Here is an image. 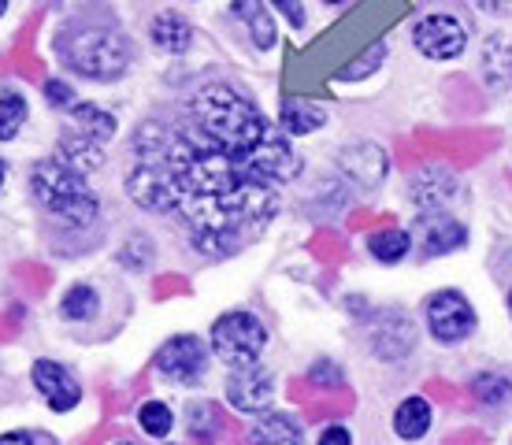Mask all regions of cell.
Segmentation results:
<instances>
[{
    "mask_svg": "<svg viewBox=\"0 0 512 445\" xmlns=\"http://www.w3.org/2000/svg\"><path fill=\"white\" fill-rule=\"evenodd\" d=\"M249 442H271V445H294L301 442V427L294 416H268L260 420L249 434Z\"/></svg>",
    "mask_w": 512,
    "mask_h": 445,
    "instance_id": "cell-18",
    "label": "cell"
},
{
    "mask_svg": "<svg viewBox=\"0 0 512 445\" xmlns=\"http://www.w3.org/2000/svg\"><path fill=\"white\" fill-rule=\"evenodd\" d=\"M308 379L316 382V386H342V368H338V364H327V360H320V364H312Z\"/></svg>",
    "mask_w": 512,
    "mask_h": 445,
    "instance_id": "cell-27",
    "label": "cell"
},
{
    "mask_svg": "<svg viewBox=\"0 0 512 445\" xmlns=\"http://www.w3.org/2000/svg\"><path fill=\"white\" fill-rule=\"evenodd\" d=\"M320 442L323 445H349V434H346V427H327V431L320 434Z\"/></svg>",
    "mask_w": 512,
    "mask_h": 445,
    "instance_id": "cell-30",
    "label": "cell"
},
{
    "mask_svg": "<svg viewBox=\"0 0 512 445\" xmlns=\"http://www.w3.org/2000/svg\"><path fill=\"white\" fill-rule=\"evenodd\" d=\"M427 427H431V405H427L423 397H405L394 412V431L401 434L405 442H416V438L427 434Z\"/></svg>",
    "mask_w": 512,
    "mask_h": 445,
    "instance_id": "cell-14",
    "label": "cell"
},
{
    "mask_svg": "<svg viewBox=\"0 0 512 445\" xmlns=\"http://www.w3.org/2000/svg\"><path fill=\"white\" fill-rule=\"evenodd\" d=\"M4 175H8V167H4V160H0V186H4Z\"/></svg>",
    "mask_w": 512,
    "mask_h": 445,
    "instance_id": "cell-31",
    "label": "cell"
},
{
    "mask_svg": "<svg viewBox=\"0 0 512 445\" xmlns=\"http://www.w3.org/2000/svg\"><path fill=\"white\" fill-rule=\"evenodd\" d=\"M15 442H41V445H52V434H4L0 445H15Z\"/></svg>",
    "mask_w": 512,
    "mask_h": 445,
    "instance_id": "cell-29",
    "label": "cell"
},
{
    "mask_svg": "<svg viewBox=\"0 0 512 445\" xmlns=\"http://www.w3.org/2000/svg\"><path fill=\"white\" fill-rule=\"evenodd\" d=\"M327 123V112L316 108V104L308 101H282V127L286 134H312V130H320Z\"/></svg>",
    "mask_w": 512,
    "mask_h": 445,
    "instance_id": "cell-16",
    "label": "cell"
},
{
    "mask_svg": "<svg viewBox=\"0 0 512 445\" xmlns=\"http://www.w3.org/2000/svg\"><path fill=\"white\" fill-rule=\"evenodd\" d=\"M427 327L438 342H461L475 331V312L468 297L457 290H442L427 301Z\"/></svg>",
    "mask_w": 512,
    "mask_h": 445,
    "instance_id": "cell-7",
    "label": "cell"
},
{
    "mask_svg": "<svg viewBox=\"0 0 512 445\" xmlns=\"http://www.w3.org/2000/svg\"><path fill=\"white\" fill-rule=\"evenodd\" d=\"M327 4H338V0H327Z\"/></svg>",
    "mask_w": 512,
    "mask_h": 445,
    "instance_id": "cell-33",
    "label": "cell"
},
{
    "mask_svg": "<svg viewBox=\"0 0 512 445\" xmlns=\"http://www.w3.org/2000/svg\"><path fill=\"white\" fill-rule=\"evenodd\" d=\"M416 242H420V253L427 256H446L453 253V249H461L464 242H468V234H464V227L457 223V219L449 216H423L420 223H416Z\"/></svg>",
    "mask_w": 512,
    "mask_h": 445,
    "instance_id": "cell-11",
    "label": "cell"
},
{
    "mask_svg": "<svg viewBox=\"0 0 512 445\" xmlns=\"http://www.w3.org/2000/svg\"><path fill=\"white\" fill-rule=\"evenodd\" d=\"M34 386L38 394L49 401L52 412H71V408L82 401V386L64 364L56 360H34Z\"/></svg>",
    "mask_w": 512,
    "mask_h": 445,
    "instance_id": "cell-10",
    "label": "cell"
},
{
    "mask_svg": "<svg viewBox=\"0 0 512 445\" xmlns=\"http://www.w3.org/2000/svg\"><path fill=\"white\" fill-rule=\"evenodd\" d=\"M23 123H26V101L19 93H4L0 97V141H12Z\"/></svg>",
    "mask_w": 512,
    "mask_h": 445,
    "instance_id": "cell-22",
    "label": "cell"
},
{
    "mask_svg": "<svg viewBox=\"0 0 512 445\" xmlns=\"http://www.w3.org/2000/svg\"><path fill=\"white\" fill-rule=\"evenodd\" d=\"M60 160H64L67 167H75L78 175L104 164V156H101V149L93 145V138H67L64 145H60Z\"/></svg>",
    "mask_w": 512,
    "mask_h": 445,
    "instance_id": "cell-19",
    "label": "cell"
},
{
    "mask_svg": "<svg viewBox=\"0 0 512 445\" xmlns=\"http://www.w3.org/2000/svg\"><path fill=\"white\" fill-rule=\"evenodd\" d=\"M97 293H93V286H75V290L64 293V301H60V312H64V319H90L93 312H97Z\"/></svg>",
    "mask_w": 512,
    "mask_h": 445,
    "instance_id": "cell-23",
    "label": "cell"
},
{
    "mask_svg": "<svg viewBox=\"0 0 512 445\" xmlns=\"http://www.w3.org/2000/svg\"><path fill=\"white\" fill-rule=\"evenodd\" d=\"M153 364L171 382H197L208 368V345L193 334H182V338H171L156 349Z\"/></svg>",
    "mask_w": 512,
    "mask_h": 445,
    "instance_id": "cell-6",
    "label": "cell"
},
{
    "mask_svg": "<svg viewBox=\"0 0 512 445\" xmlns=\"http://www.w3.org/2000/svg\"><path fill=\"white\" fill-rule=\"evenodd\" d=\"M231 12L249 26L256 49H264V52L275 49L279 34H275V19H271V12L264 8V0H231Z\"/></svg>",
    "mask_w": 512,
    "mask_h": 445,
    "instance_id": "cell-13",
    "label": "cell"
},
{
    "mask_svg": "<svg viewBox=\"0 0 512 445\" xmlns=\"http://www.w3.org/2000/svg\"><path fill=\"white\" fill-rule=\"evenodd\" d=\"M271 4H275V8H279V12L297 26V30L305 26V8H301V0H271Z\"/></svg>",
    "mask_w": 512,
    "mask_h": 445,
    "instance_id": "cell-28",
    "label": "cell"
},
{
    "mask_svg": "<svg viewBox=\"0 0 512 445\" xmlns=\"http://www.w3.org/2000/svg\"><path fill=\"white\" fill-rule=\"evenodd\" d=\"M30 190L56 219H64L67 227H82L97 216V197L90 193L86 178L64 160H41L30 171Z\"/></svg>",
    "mask_w": 512,
    "mask_h": 445,
    "instance_id": "cell-3",
    "label": "cell"
},
{
    "mask_svg": "<svg viewBox=\"0 0 512 445\" xmlns=\"http://www.w3.org/2000/svg\"><path fill=\"white\" fill-rule=\"evenodd\" d=\"M275 397V379H271L268 368L260 364H242V368L231 371L227 379V401H231L238 412H264Z\"/></svg>",
    "mask_w": 512,
    "mask_h": 445,
    "instance_id": "cell-9",
    "label": "cell"
},
{
    "mask_svg": "<svg viewBox=\"0 0 512 445\" xmlns=\"http://www.w3.org/2000/svg\"><path fill=\"white\" fill-rule=\"evenodd\" d=\"M190 127L205 141H212L238 171L260 182H290L301 171V160L290 141L271 127V119L256 112L238 89L212 82L197 89L190 101Z\"/></svg>",
    "mask_w": 512,
    "mask_h": 445,
    "instance_id": "cell-2",
    "label": "cell"
},
{
    "mask_svg": "<svg viewBox=\"0 0 512 445\" xmlns=\"http://www.w3.org/2000/svg\"><path fill=\"white\" fill-rule=\"evenodd\" d=\"M71 112H75L78 127L90 130V138L104 141L116 134V119H112L108 112H101V108H93V104H71Z\"/></svg>",
    "mask_w": 512,
    "mask_h": 445,
    "instance_id": "cell-21",
    "label": "cell"
},
{
    "mask_svg": "<svg viewBox=\"0 0 512 445\" xmlns=\"http://www.w3.org/2000/svg\"><path fill=\"white\" fill-rule=\"evenodd\" d=\"M412 41L423 56L431 60H453L464 52V26L453 19V15H423L416 30H412Z\"/></svg>",
    "mask_w": 512,
    "mask_h": 445,
    "instance_id": "cell-8",
    "label": "cell"
},
{
    "mask_svg": "<svg viewBox=\"0 0 512 445\" xmlns=\"http://www.w3.org/2000/svg\"><path fill=\"white\" fill-rule=\"evenodd\" d=\"M141 164H160L179 178V208L190 242L208 256H231L249 245L279 212L271 182L245 175L193 127L164 119L141 123L134 134Z\"/></svg>",
    "mask_w": 512,
    "mask_h": 445,
    "instance_id": "cell-1",
    "label": "cell"
},
{
    "mask_svg": "<svg viewBox=\"0 0 512 445\" xmlns=\"http://www.w3.org/2000/svg\"><path fill=\"white\" fill-rule=\"evenodd\" d=\"M4 8H8V0H0V15H4Z\"/></svg>",
    "mask_w": 512,
    "mask_h": 445,
    "instance_id": "cell-32",
    "label": "cell"
},
{
    "mask_svg": "<svg viewBox=\"0 0 512 445\" xmlns=\"http://www.w3.org/2000/svg\"><path fill=\"white\" fill-rule=\"evenodd\" d=\"M383 56H386V45H383V41H379V45H372V52H368L364 60H357V64L349 67V71H346V75H342V78H346V82H353V78H364V75H368V71H375V67L383 64Z\"/></svg>",
    "mask_w": 512,
    "mask_h": 445,
    "instance_id": "cell-25",
    "label": "cell"
},
{
    "mask_svg": "<svg viewBox=\"0 0 512 445\" xmlns=\"http://www.w3.org/2000/svg\"><path fill=\"white\" fill-rule=\"evenodd\" d=\"M60 52L71 71L97 82L123 78L130 67V41L108 26H78L67 38H60Z\"/></svg>",
    "mask_w": 512,
    "mask_h": 445,
    "instance_id": "cell-4",
    "label": "cell"
},
{
    "mask_svg": "<svg viewBox=\"0 0 512 445\" xmlns=\"http://www.w3.org/2000/svg\"><path fill=\"white\" fill-rule=\"evenodd\" d=\"M457 193V175L449 167H423L420 175H412L409 182V197L412 204H420L427 212H435Z\"/></svg>",
    "mask_w": 512,
    "mask_h": 445,
    "instance_id": "cell-12",
    "label": "cell"
},
{
    "mask_svg": "<svg viewBox=\"0 0 512 445\" xmlns=\"http://www.w3.org/2000/svg\"><path fill=\"white\" fill-rule=\"evenodd\" d=\"M45 97H49V104H56V108H71V104H75V89L67 86L64 78H49V82H45Z\"/></svg>",
    "mask_w": 512,
    "mask_h": 445,
    "instance_id": "cell-26",
    "label": "cell"
},
{
    "mask_svg": "<svg viewBox=\"0 0 512 445\" xmlns=\"http://www.w3.org/2000/svg\"><path fill=\"white\" fill-rule=\"evenodd\" d=\"M149 34H153V45H160L164 52H186V49H190V41H193L190 23H186L182 15H175V12L160 15Z\"/></svg>",
    "mask_w": 512,
    "mask_h": 445,
    "instance_id": "cell-15",
    "label": "cell"
},
{
    "mask_svg": "<svg viewBox=\"0 0 512 445\" xmlns=\"http://www.w3.org/2000/svg\"><path fill=\"white\" fill-rule=\"evenodd\" d=\"M268 345V331L260 327V319L249 312H227L216 319L212 327V349L223 364L242 368V364H256V356Z\"/></svg>",
    "mask_w": 512,
    "mask_h": 445,
    "instance_id": "cell-5",
    "label": "cell"
},
{
    "mask_svg": "<svg viewBox=\"0 0 512 445\" xmlns=\"http://www.w3.org/2000/svg\"><path fill=\"white\" fill-rule=\"evenodd\" d=\"M138 427L149 434V438H167L171 427H175V416H171V408H167L164 401H145V405L138 408Z\"/></svg>",
    "mask_w": 512,
    "mask_h": 445,
    "instance_id": "cell-20",
    "label": "cell"
},
{
    "mask_svg": "<svg viewBox=\"0 0 512 445\" xmlns=\"http://www.w3.org/2000/svg\"><path fill=\"white\" fill-rule=\"evenodd\" d=\"M219 412L212 405H193L190 408V431L193 438H216Z\"/></svg>",
    "mask_w": 512,
    "mask_h": 445,
    "instance_id": "cell-24",
    "label": "cell"
},
{
    "mask_svg": "<svg viewBox=\"0 0 512 445\" xmlns=\"http://www.w3.org/2000/svg\"><path fill=\"white\" fill-rule=\"evenodd\" d=\"M368 249L379 264H397V260H405V253L412 249V238L405 230L397 227H386V230H375L372 238H368Z\"/></svg>",
    "mask_w": 512,
    "mask_h": 445,
    "instance_id": "cell-17",
    "label": "cell"
}]
</instances>
